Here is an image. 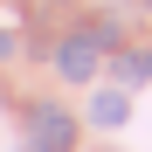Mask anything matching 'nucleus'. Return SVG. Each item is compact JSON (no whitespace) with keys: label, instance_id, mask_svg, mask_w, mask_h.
<instances>
[{"label":"nucleus","instance_id":"nucleus-2","mask_svg":"<svg viewBox=\"0 0 152 152\" xmlns=\"http://www.w3.org/2000/svg\"><path fill=\"white\" fill-rule=\"evenodd\" d=\"M28 152H76V118L62 104H35L28 111Z\"/></svg>","mask_w":152,"mask_h":152},{"label":"nucleus","instance_id":"nucleus-4","mask_svg":"<svg viewBox=\"0 0 152 152\" xmlns=\"http://www.w3.org/2000/svg\"><path fill=\"white\" fill-rule=\"evenodd\" d=\"M118 69H124V76H132V83H152V48H132V56H124Z\"/></svg>","mask_w":152,"mask_h":152},{"label":"nucleus","instance_id":"nucleus-3","mask_svg":"<svg viewBox=\"0 0 152 152\" xmlns=\"http://www.w3.org/2000/svg\"><path fill=\"white\" fill-rule=\"evenodd\" d=\"M124 118H132V97H124V90H97L90 97V124H97V132H118Z\"/></svg>","mask_w":152,"mask_h":152},{"label":"nucleus","instance_id":"nucleus-1","mask_svg":"<svg viewBox=\"0 0 152 152\" xmlns=\"http://www.w3.org/2000/svg\"><path fill=\"white\" fill-rule=\"evenodd\" d=\"M104 48H118V28H104V21L62 35V42H56V76H62V83H90L97 62H104Z\"/></svg>","mask_w":152,"mask_h":152}]
</instances>
